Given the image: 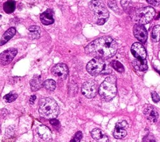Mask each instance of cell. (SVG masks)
Listing matches in <instances>:
<instances>
[{"label":"cell","instance_id":"7402d4cb","mask_svg":"<svg viewBox=\"0 0 160 142\" xmlns=\"http://www.w3.org/2000/svg\"><path fill=\"white\" fill-rule=\"evenodd\" d=\"M151 39L153 42H157L160 40V25L155 26L151 32Z\"/></svg>","mask_w":160,"mask_h":142},{"label":"cell","instance_id":"8992f818","mask_svg":"<svg viewBox=\"0 0 160 142\" xmlns=\"http://www.w3.org/2000/svg\"><path fill=\"white\" fill-rule=\"evenodd\" d=\"M155 16V10L151 6H147L138 9L135 14V19L138 24H146L151 21Z\"/></svg>","mask_w":160,"mask_h":142},{"label":"cell","instance_id":"4316f807","mask_svg":"<svg viewBox=\"0 0 160 142\" xmlns=\"http://www.w3.org/2000/svg\"><path fill=\"white\" fill-rule=\"evenodd\" d=\"M143 142H156V139L152 134L149 133L143 138Z\"/></svg>","mask_w":160,"mask_h":142},{"label":"cell","instance_id":"603a6c76","mask_svg":"<svg viewBox=\"0 0 160 142\" xmlns=\"http://www.w3.org/2000/svg\"><path fill=\"white\" fill-rule=\"evenodd\" d=\"M43 87L47 90L53 91L56 89V82L53 79H48L43 82Z\"/></svg>","mask_w":160,"mask_h":142},{"label":"cell","instance_id":"9a60e30c","mask_svg":"<svg viewBox=\"0 0 160 142\" xmlns=\"http://www.w3.org/2000/svg\"><path fill=\"white\" fill-rule=\"evenodd\" d=\"M91 136L97 142H108L109 140L106 135L100 129H94L91 132Z\"/></svg>","mask_w":160,"mask_h":142},{"label":"cell","instance_id":"f1b7e54d","mask_svg":"<svg viewBox=\"0 0 160 142\" xmlns=\"http://www.w3.org/2000/svg\"><path fill=\"white\" fill-rule=\"evenodd\" d=\"M151 97H152V99L154 102L157 103L160 101V97L159 96V95L156 92H151Z\"/></svg>","mask_w":160,"mask_h":142},{"label":"cell","instance_id":"ac0fdd59","mask_svg":"<svg viewBox=\"0 0 160 142\" xmlns=\"http://www.w3.org/2000/svg\"><path fill=\"white\" fill-rule=\"evenodd\" d=\"M16 34L15 27H11L9 28L6 32L3 34L1 41H0V46H3L8 42Z\"/></svg>","mask_w":160,"mask_h":142},{"label":"cell","instance_id":"4dcf8cb0","mask_svg":"<svg viewBox=\"0 0 160 142\" xmlns=\"http://www.w3.org/2000/svg\"><path fill=\"white\" fill-rule=\"evenodd\" d=\"M50 123L55 126V127H57V126H58L59 125V122L58 120H56V118H53V119H51L50 120Z\"/></svg>","mask_w":160,"mask_h":142},{"label":"cell","instance_id":"9c48e42d","mask_svg":"<svg viewBox=\"0 0 160 142\" xmlns=\"http://www.w3.org/2000/svg\"><path fill=\"white\" fill-rule=\"evenodd\" d=\"M135 37L141 43H145L148 39V32L146 28L142 24H136L133 27Z\"/></svg>","mask_w":160,"mask_h":142},{"label":"cell","instance_id":"cb8c5ba5","mask_svg":"<svg viewBox=\"0 0 160 142\" xmlns=\"http://www.w3.org/2000/svg\"><path fill=\"white\" fill-rule=\"evenodd\" d=\"M111 66L114 69H115L116 71L119 72H123L124 71V68L121 64V62H120L118 60H113L111 62Z\"/></svg>","mask_w":160,"mask_h":142},{"label":"cell","instance_id":"ffe728a7","mask_svg":"<svg viewBox=\"0 0 160 142\" xmlns=\"http://www.w3.org/2000/svg\"><path fill=\"white\" fill-rule=\"evenodd\" d=\"M28 31L30 33V37L33 39L40 38L41 34V28L38 26H31L29 27Z\"/></svg>","mask_w":160,"mask_h":142},{"label":"cell","instance_id":"4fadbf2b","mask_svg":"<svg viewBox=\"0 0 160 142\" xmlns=\"http://www.w3.org/2000/svg\"><path fill=\"white\" fill-rule=\"evenodd\" d=\"M144 114L148 120L153 123H155L158 120L159 117L158 110L153 106H149L147 107L144 110Z\"/></svg>","mask_w":160,"mask_h":142},{"label":"cell","instance_id":"8fae6325","mask_svg":"<svg viewBox=\"0 0 160 142\" xmlns=\"http://www.w3.org/2000/svg\"><path fill=\"white\" fill-rule=\"evenodd\" d=\"M131 51L136 59H146L147 52L145 47L141 44L139 42L134 43L131 46Z\"/></svg>","mask_w":160,"mask_h":142},{"label":"cell","instance_id":"30bf717a","mask_svg":"<svg viewBox=\"0 0 160 142\" xmlns=\"http://www.w3.org/2000/svg\"><path fill=\"white\" fill-rule=\"evenodd\" d=\"M51 72L54 76L58 77L59 79L64 80L68 76V68L65 64L59 63L53 67Z\"/></svg>","mask_w":160,"mask_h":142},{"label":"cell","instance_id":"d4e9b609","mask_svg":"<svg viewBox=\"0 0 160 142\" xmlns=\"http://www.w3.org/2000/svg\"><path fill=\"white\" fill-rule=\"evenodd\" d=\"M18 97V94L16 93L15 92L13 91L11 92L10 93L6 94V96H4V99L5 100V101L6 102H12L13 101H14L16 99H17Z\"/></svg>","mask_w":160,"mask_h":142},{"label":"cell","instance_id":"d6986e66","mask_svg":"<svg viewBox=\"0 0 160 142\" xmlns=\"http://www.w3.org/2000/svg\"><path fill=\"white\" fill-rule=\"evenodd\" d=\"M30 86L32 91H37L43 87V82L40 76H36L30 81Z\"/></svg>","mask_w":160,"mask_h":142},{"label":"cell","instance_id":"277c9868","mask_svg":"<svg viewBox=\"0 0 160 142\" xmlns=\"http://www.w3.org/2000/svg\"><path fill=\"white\" fill-rule=\"evenodd\" d=\"M89 7L94 14L98 25H103L108 20L109 12L101 0H92Z\"/></svg>","mask_w":160,"mask_h":142},{"label":"cell","instance_id":"44dd1931","mask_svg":"<svg viewBox=\"0 0 160 142\" xmlns=\"http://www.w3.org/2000/svg\"><path fill=\"white\" fill-rule=\"evenodd\" d=\"M16 8V3L13 0H9L3 5V9L7 14H10L14 12Z\"/></svg>","mask_w":160,"mask_h":142},{"label":"cell","instance_id":"7a4b0ae2","mask_svg":"<svg viewBox=\"0 0 160 142\" xmlns=\"http://www.w3.org/2000/svg\"><path fill=\"white\" fill-rule=\"evenodd\" d=\"M39 112L41 117L51 120L57 117L59 113V108L56 101L52 98H43L40 100Z\"/></svg>","mask_w":160,"mask_h":142},{"label":"cell","instance_id":"52a82bcc","mask_svg":"<svg viewBox=\"0 0 160 142\" xmlns=\"http://www.w3.org/2000/svg\"><path fill=\"white\" fill-rule=\"evenodd\" d=\"M82 90L86 98L92 99L95 97L97 93V84L93 80H89L83 84Z\"/></svg>","mask_w":160,"mask_h":142},{"label":"cell","instance_id":"5b68a950","mask_svg":"<svg viewBox=\"0 0 160 142\" xmlns=\"http://www.w3.org/2000/svg\"><path fill=\"white\" fill-rule=\"evenodd\" d=\"M86 70L92 75L98 74H106L111 72V69L106 64L104 59L94 58L90 60L86 66Z\"/></svg>","mask_w":160,"mask_h":142},{"label":"cell","instance_id":"2e32d148","mask_svg":"<svg viewBox=\"0 0 160 142\" xmlns=\"http://www.w3.org/2000/svg\"><path fill=\"white\" fill-rule=\"evenodd\" d=\"M37 132L40 137L45 141H50L51 139L50 130L45 125H40L37 128Z\"/></svg>","mask_w":160,"mask_h":142},{"label":"cell","instance_id":"5bb4252c","mask_svg":"<svg viewBox=\"0 0 160 142\" xmlns=\"http://www.w3.org/2000/svg\"><path fill=\"white\" fill-rule=\"evenodd\" d=\"M40 20L43 24L48 26L52 24L55 20L53 18V12L52 9H48L40 15Z\"/></svg>","mask_w":160,"mask_h":142},{"label":"cell","instance_id":"ba28073f","mask_svg":"<svg viewBox=\"0 0 160 142\" xmlns=\"http://www.w3.org/2000/svg\"><path fill=\"white\" fill-rule=\"evenodd\" d=\"M18 53L17 50L14 48H10L0 54V64L6 66L12 62L14 57Z\"/></svg>","mask_w":160,"mask_h":142},{"label":"cell","instance_id":"1f68e13d","mask_svg":"<svg viewBox=\"0 0 160 142\" xmlns=\"http://www.w3.org/2000/svg\"><path fill=\"white\" fill-rule=\"evenodd\" d=\"M36 99V96H35V95H33V96H31L29 98V103L31 104H33Z\"/></svg>","mask_w":160,"mask_h":142},{"label":"cell","instance_id":"6da1fadb","mask_svg":"<svg viewBox=\"0 0 160 142\" xmlns=\"http://www.w3.org/2000/svg\"><path fill=\"white\" fill-rule=\"evenodd\" d=\"M118 44L110 36H103L90 43L85 47L87 54L102 59H108L115 55Z\"/></svg>","mask_w":160,"mask_h":142},{"label":"cell","instance_id":"83f0119b","mask_svg":"<svg viewBox=\"0 0 160 142\" xmlns=\"http://www.w3.org/2000/svg\"><path fill=\"white\" fill-rule=\"evenodd\" d=\"M82 137H83V134H82V132H78L75 134L74 137L71 140L70 142H79L80 141H81V140L82 138Z\"/></svg>","mask_w":160,"mask_h":142},{"label":"cell","instance_id":"f546056e","mask_svg":"<svg viewBox=\"0 0 160 142\" xmlns=\"http://www.w3.org/2000/svg\"><path fill=\"white\" fill-rule=\"evenodd\" d=\"M147 3L152 6H158L160 5V0H147Z\"/></svg>","mask_w":160,"mask_h":142},{"label":"cell","instance_id":"3957f363","mask_svg":"<svg viewBox=\"0 0 160 142\" xmlns=\"http://www.w3.org/2000/svg\"><path fill=\"white\" fill-rule=\"evenodd\" d=\"M116 92V78L115 75H110L101 84L99 93L106 101H110L115 97Z\"/></svg>","mask_w":160,"mask_h":142},{"label":"cell","instance_id":"e0dca14e","mask_svg":"<svg viewBox=\"0 0 160 142\" xmlns=\"http://www.w3.org/2000/svg\"><path fill=\"white\" fill-rule=\"evenodd\" d=\"M132 64L135 69L138 71L143 72L148 69V64L146 59H135V60H133Z\"/></svg>","mask_w":160,"mask_h":142},{"label":"cell","instance_id":"7c38bea8","mask_svg":"<svg viewBox=\"0 0 160 142\" xmlns=\"http://www.w3.org/2000/svg\"><path fill=\"white\" fill-rule=\"evenodd\" d=\"M128 123L125 121L120 122L116 124L115 131L113 132V136L115 138L121 139L126 137L127 132L126 129L128 128Z\"/></svg>","mask_w":160,"mask_h":142},{"label":"cell","instance_id":"484cf974","mask_svg":"<svg viewBox=\"0 0 160 142\" xmlns=\"http://www.w3.org/2000/svg\"><path fill=\"white\" fill-rule=\"evenodd\" d=\"M108 6L112 10H113L115 12H116L117 13H120V10L119 9V8L118 7L116 3L115 0H109L108 2Z\"/></svg>","mask_w":160,"mask_h":142}]
</instances>
